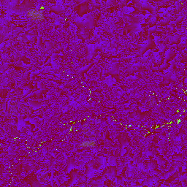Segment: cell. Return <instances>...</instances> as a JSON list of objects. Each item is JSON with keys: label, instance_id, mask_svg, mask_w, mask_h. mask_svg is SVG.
<instances>
[{"label": "cell", "instance_id": "3", "mask_svg": "<svg viewBox=\"0 0 187 187\" xmlns=\"http://www.w3.org/2000/svg\"><path fill=\"white\" fill-rule=\"evenodd\" d=\"M18 40H21V37H18Z\"/></svg>", "mask_w": 187, "mask_h": 187}, {"label": "cell", "instance_id": "2", "mask_svg": "<svg viewBox=\"0 0 187 187\" xmlns=\"http://www.w3.org/2000/svg\"><path fill=\"white\" fill-rule=\"evenodd\" d=\"M96 146V142L94 140H86L79 145L80 148H92Z\"/></svg>", "mask_w": 187, "mask_h": 187}, {"label": "cell", "instance_id": "1", "mask_svg": "<svg viewBox=\"0 0 187 187\" xmlns=\"http://www.w3.org/2000/svg\"><path fill=\"white\" fill-rule=\"evenodd\" d=\"M27 16L33 21H43L45 18L43 11L35 10V9H31L28 10Z\"/></svg>", "mask_w": 187, "mask_h": 187}]
</instances>
